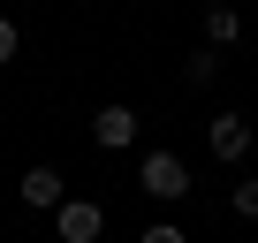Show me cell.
Segmentation results:
<instances>
[{
    "instance_id": "6da1fadb",
    "label": "cell",
    "mask_w": 258,
    "mask_h": 243,
    "mask_svg": "<svg viewBox=\"0 0 258 243\" xmlns=\"http://www.w3.org/2000/svg\"><path fill=\"white\" fill-rule=\"evenodd\" d=\"M137 190L160 198V205H182V198H190V160H182V152H145V160H137Z\"/></svg>"
},
{
    "instance_id": "7a4b0ae2",
    "label": "cell",
    "mask_w": 258,
    "mask_h": 243,
    "mask_svg": "<svg viewBox=\"0 0 258 243\" xmlns=\"http://www.w3.org/2000/svg\"><path fill=\"white\" fill-rule=\"evenodd\" d=\"M53 235L61 243H99L106 235V205L99 198H61L53 205Z\"/></svg>"
},
{
    "instance_id": "3957f363",
    "label": "cell",
    "mask_w": 258,
    "mask_h": 243,
    "mask_svg": "<svg viewBox=\"0 0 258 243\" xmlns=\"http://www.w3.org/2000/svg\"><path fill=\"white\" fill-rule=\"evenodd\" d=\"M137 130H145L137 106H121V99L91 114V145H99V152H129V145H137Z\"/></svg>"
},
{
    "instance_id": "277c9868",
    "label": "cell",
    "mask_w": 258,
    "mask_h": 243,
    "mask_svg": "<svg viewBox=\"0 0 258 243\" xmlns=\"http://www.w3.org/2000/svg\"><path fill=\"white\" fill-rule=\"evenodd\" d=\"M205 145H213V160L243 167V160H250V122H243V114H213V122H205Z\"/></svg>"
},
{
    "instance_id": "5b68a950",
    "label": "cell",
    "mask_w": 258,
    "mask_h": 243,
    "mask_svg": "<svg viewBox=\"0 0 258 243\" xmlns=\"http://www.w3.org/2000/svg\"><path fill=\"white\" fill-rule=\"evenodd\" d=\"M16 198H23L31 213H53V205L69 198V183H61V167H23V183H16Z\"/></svg>"
},
{
    "instance_id": "8992f818",
    "label": "cell",
    "mask_w": 258,
    "mask_h": 243,
    "mask_svg": "<svg viewBox=\"0 0 258 243\" xmlns=\"http://www.w3.org/2000/svg\"><path fill=\"white\" fill-rule=\"evenodd\" d=\"M205 38H213V46H235V38H243V16L228 8V0H220V8H205Z\"/></svg>"
},
{
    "instance_id": "52a82bcc",
    "label": "cell",
    "mask_w": 258,
    "mask_h": 243,
    "mask_svg": "<svg viewBox=\"0 0 258 243\" xmlns=\"http://www.w3.org/2000/svg\"><path fill=\"white\" fill-rule=\"evenodd\" d=\"M182 76H190V91H205V84H213V76H220V46H198V53H190V69H182Z\"/></svg>"
},
{
    "instance_id": "ba28073f",
    "label": "cell",
    "mask_w": 258,
    "mask_h": 243,
    "mask_svg": "<svg viewBox=\"0 0 258 243\" xmlns=\"http://www.w3.org/2000/svg\"><path fill=\"white\" fill-rule=\"evenodd\" d=\"M228 213H235V220H258V175H243V183L228 190Z\"/></svg>"
},
{
    "instance_id": "9c48e42d",
    "label": "cell",
    "mask_w": 258,
    "mask_h": 243,
    "mask_svg": "<svg viewBox=\"0 0 258 243\" xmlns=\"http://www.w3.org/2000/svg\"><path fill=\"white\" fill-rule=\"evenodd\" d=\"M16 53H23V31H16V16H0V69H8Z\"/></svg>"
},
{
    "instance_id": "30bf717a",
    "label": "cell",
    "mask_w": 258,
    "mask_h": 243,
    "mask_svg": "<svg viewBox=\"0 0 258 243\" xmlns=\"http://www.w3.org/2000/svg\"><path fill=\"white\" fill-rule=\"evenodd\" d=\"M137 243H190V228H175V220H152V228H145Z\"/></svg>"
},
{
    "instance_id": "8fae6325",
    "label": "cell",
    "mask_w": 258,
    "mask_h": 243,
    "mask_svg": "<svg viewBox=\"0 0 258 243\" xmlns=\"http://www.w3.org/2000/svg\"><path fill=\"white\" fill-rule=\"evenodd\" d=\"M198 8H220V0H198Z\"/></svg>"
}]
</instances>
